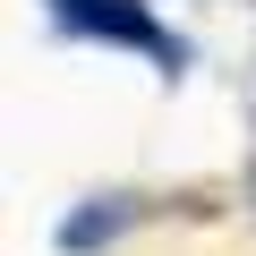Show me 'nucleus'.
Instances as JSON below:
<instances>
[{"label":"nucleus","mask_w":256,"mask_h":256,"mask_svg":"<svg viewBox=\"0 0 256 256\" xmlns=\"http://www.w3.org/2000/svg\"><path fill=\"white\" fill-rule=\"evenodd\" d=\"M52 18L68 26V34H102V43H120V52H146L162 77H180V34L146 9V0H52Z\"/></svg>","instance_id":"obj_1"}]
</instances>
